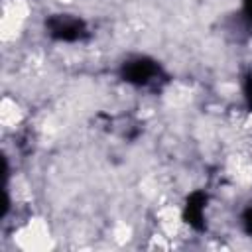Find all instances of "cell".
<instances>
[{
  "instance_id": "cell-3",
  "label": "cell",
  "mask_w": 252,
  "mask_h": 252,
  "mask_svg": "<svg viewBox=\"0 0 252 252\" xmlns=\"http://www.w3.org/2000/svg\"><path fill=\"white\" fill-rule=\"evenodd\" d=\"M55 2H63V4H69V2H73V0H55Z\"/></svg>"
},
{
  "instance_id": "cell-2",
  "label": "cell",
  "mask_w": 252,
  "mask_h": 252,
  "mask_svg": "<svg viewBox=\"0 0 252 252\" xmlns=\"http://www.w3.org/2000/svg\"><path fill=\"white\" fill-rule=\"evenodd\" d=\"M20 116H22V110L20 106L16 104V100L12 98H4L2 100V110H0V118H2V124L6 128H12L20 122Z\"/></svg>"
},
{
  "instance_id": "cell-1",
  "label": "cell",
  "mask_w": 252,
  "mask_h": 252,
  "mask_svg": "<svg viewBox=\"0 0 252 252\" xmlns=\"http://www.w3.org/2000/svg\"><path fill=\"white\" fill-rule=\"evenodd\" d=\"M49 242V228L41 220H32L18 230V244L22 248H45Z\"/></svg>"
}]
</instances>
